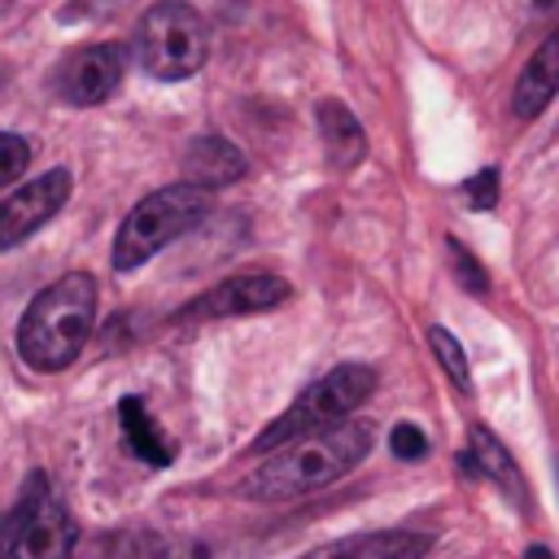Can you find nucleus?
Masks as SVG:
<instances>
[{
  "label": "nucleus",
  "instance_id": "19",
  "mask_svg": "<svg viewBox=\"0 0 559 559\" xmlns=\"http://www.w3.org/2000/svg\"><path fill=\"white\" fill-rule=\"evenodd\" d=\"M450 258H454V275H459L463 288H472V293H489V275L480 271V262H476L459 240H450Z\"/></svg>",
  "mask_w": 559,
  "mask_h": 559
},
{
  "label": "nucleus",
  "instance_id": "9",
  "mask_svg": "<svg viewBox=\"0 0 559 559\" xmlns=\"http://www.w3.org/2000/svg\"><path fill=\"white\" fill-rule=\"evenodd\" d=\"M70 201V170H44L39 179L22 183L17 192L0 197V249L22 245L31 231H39L61 205Z\"/></svg>",
  "mask_w": 559,
  "mask_h": 559
},
{
  "label": "nucleus",
  "instance_id": "15",
  "mask_svg": "<svg viewBox=\"0 0 559 559\" xmlns=\"http://www.w3.org/2000/svg\"><path fill=\"white\" fill-rule=\"evenodd\" d=\"M118 424H122L127 445H131L144 463L166 467V463L175 459V445L162 437V428L153 424V415H148V406H144L140 397H122V406H118Z\"/></svg>",
  "mask_w": 559,
  "mask_h": 559
},
{
  "label": "nucleus",
  "instance_id": "8",
  "mask_svg": "<svg viewBox=\"0 0 559 559\" xmlns=\"http://www.w3.org/2000/svg\"><path fill=\"white\" fill-rule=\"evenodd\" d=\"M122 70H127V57L118 44H87L57 61L52 87L66 105H100L118 92Z\"/></svg>",
  "mask_w": 559,
  "mask_h": 559
},
{
  "label": "nucleus",
  "instance_id": "21",
  "mask_svg": "<svg viewBox=\"0 0 559 559\" xmlns=\"http://www.w3.org/2000/svg\"><path fill=\"white\" fill-rule=\"evenodd\" d=\"M389 450H393L397 459H424V454H428V437H424L415 424H397V428L389 432Z\"/></svg>",
  "mask_w": 559,
  "mask_h": 559
},
{
  "label": "nucleus",
  "instance_id": "3",
  "mask_svg": "<svg viewBox=\"0 0 559 559\" xmlns=\"http://www.w3.org/2000/svg\"><path fill=\"white\" fill-rule=\"evenodd\" d=\"M210 214V188L201 183H170L148 192L118 227L114 236V271H135L144 266L157 249H166L170 240L188 236L201 218Z\"/></svg>",
  "mask_w": 559,
  "mask_h": 559
},
{
  "label": "nucleus",
  "instance_id": "14",
  "mask_svg": "<svg viewBox=\"0 0 559 559\" xmlns=\"http://www.w3.org/2000/svg\"><path fill=\"white\" fill-rule=\"evenodd\" d=\"M463 467L489 476V480H493L502 493H511L520 507L528 502V489H524V480H520V472H515V459L507 454V445H502L489 428H472V454H463Z\"/></svg>",
  "mask_w": 559,
  "mask_h": 559
},
{
  "label": "nucleus",
  "instance_id": "11",
  "mask_svg": "<svg viewBox=\"0 0 559 559\" xmlns=\"http://www.w3.org/2000/svg\"><path fill=\"white\" fill-rule=\"evenodd\" d=\"M559 92V26L537 44V52L524 61L520 79H515V92H511V114L515 118H537Z\"/></svg>",
  "mask_w": 559,
  "mask_h": 559
},
{
  "label": "nucleus",
  "instance_id": "23",
  "mask_svg": "<svg viewBox=\"0 0 559 559\" xmlns=\"http://www.w3.org/2000/svg\"><path fill=\"white\" fill-rule=\"evenodd\" d=\"M537 9H559V0H533Z\"/></svg>",
  "mask_w": 559,
  "mask_h": 559
},
{
  "label": "nucleus",
  "instance_id": "7",
  "mask_svg": "<svg viewBox=\"0 0 559 559\" xmlns=\"http://www.w3.org/2000/svg\"><path fill=\"white\" fill-rule=\"evenodd\" d=\"M293 297V284L280 280V275H266V271H253V275H231L223 284H214L210 293L192 297L175 323H201V319H231V314H258V310H275Z\"/></svg>",
  "mask_w": 559,
  "mask_h": 559
},
{
  "label": "nucleus",
  "instance_id": "16",
  "mask_svg": "<svg viewBox=\"0 0 559 559\" xmlns=\"http://www.w3.org/2000/svg\"><path fill=\"white\" fill-rule=\"evenodd\" d=\"M428 345H432L437 362L445 367V376L467 393V389H472V371H467V354H463V345H459L441 323H432V328H428Z\"/></svg>",
  "mask_w": 559,
  "mask_h": 559
},
{
  "label": "nucleus",
  "instance_id": "1",
  "mask_svg": "<svg viewBox=\"0 0 559 559\" xmlns=\"http://www.w3.org/2000/svg\"><path fill=\"white\" fill-rule=\"evenodd\" d=\"M371 441H376L371 419L328 424L319 432H306V437L275 445V454L266 463H258L240 489L253 502H288V498L328 489L332 480H341L345 472H354L371 454Z\"/></svg>",
  "mask_w": 559,
  "mask_h": 559
},
{
  "label": "nucleus",
  "instance_id": "22",
  "mask_svg": "<svg viewBox=\"0 0 559 559\" xmlns=\"http://www.w3.org/2000/svg\"><path fill=\"white\" fill-rule=\"evenodd\" d=\"M524 559H555V555H550V550H546V546H542V542H533V546H528V550H524Z\"/></svg>",
  "mask_w": 559,
  "mask_h": 559
},
{
  "label": "nucleus",
  "instance_id": "10",
  "mask_svg": "<svg viewBox=\"0 0 559 559\" xmlns=\"http://www.w3.org/2000/svg\"><path fill=\"white\" fill-rule=\"evenodd\" d=\"M428 550H432L428 533L384 528V533H358V537L328 542L319 550H306L301 559H424Z\"/></svg>",
  "mask_w": 559,
  "mask_h": 559
},
{
  "label": "nucleus",
  "instance_id": "5",
  "mask_svg": "<svg viewBox=\"0 0 559 559\" xmlns=\"http://www.w3.org/2000/svg\"><path fill=\"white\" fill-rule=\"evenodd\" d=\"M135 52L153 79H166V83L188 79L205 66V52H210L205 17L183 0H157L153 9H144L135 26Z\"/></svg>",
  "mask_w": 559,
  "mask_h": 559
},
{
  "label": "nucleus",
  "instance_id": "20",
  "mask_svg": "<svg viewBox=\"0 0 559 559\" xmlns=\"http://www.w3.org/2000/svg\"><path fill=\"white\" fill-rule=\"evenodd\" d=\"M463 192H467V205L472 210H489L493 201H498V170H476L467 183H463Z\"/></svg>",
  "mask_w": 559,
  "mask_h": 559
},
{
  "label": "nucleus",
  "instance_id": "12",
  "mask_svg": "<svg viewBox=\"0 0 559 559\" xmlns=\"http://www.w3.org/2000/svg\"><path fill=\"white\" fill-rule=\"evenodd\" d=\"M245 175V153L223 135H197L183 153V179L201 188H223Z\"/></svg>",
  "mask_w": 559,
  "mask_h": 559
},
{
  "label": "nucleus",
  "instance_id": "2",
  "mask_svg": "<svg viewBox=\"0 0 559 559\" xmlns=\"http://www.w3.org/2000/svg\"><path fill=\"white\" fill-rule=\"evenodd\" d=\"M96 323V280L87 271H70L52 280L17 319V354L35 371H66Z\"/></svg>",
  "mask_w": 559,
  "mask_h": 559
},
{
  "label": "nucleus",
  "instance_id": "4",
  "mask_svg": "<svg viewBox=\"0 0 559 559\" xmlns=\"http://www.w3.org/2000/svg\"><path fill=\"white\" fill-rule=\"evenodd\" d=\"M376 393V371L362 367V362H341L332 367L323 380H314L280 419H271L258 437H253V454H266L293 437H306V432H319L328 424H341L349 419L367 397Z\"/></svg>",
  "mask_w": 559,
  "mask_h": 559
},
{
  "label": "nucleus",
  "instance_id": "6",
  "mask_svg": "<svg viewBox=\"0 0 559 559\" xmlns=\"http://www.w3.org/2000/svg\"><path fill=\"white\" fill-rule=\"evenodd\" d=\"M74 520L61 498L48 493V476L31 472L17 502L0 520V559H70Z\"/></svg>",
  "mask_w": 559,
  "mask_h": 559
},
{
  "label": "nucleus",
  "instance_id": "13",
  "mask_svg": "<svg viewBox=\"0 0 559 559\" xmlns=\"http://www.w3.org/2000/svg\"><path fill=\"white\" fill-rule=\"evenodd\" d=\"M314 122H319V135H323V148L336 166H354L362 162L367 153V135L358 127V118L341 105V100H319L314 105Z\"/></svg>",
  "mask_w": 559,
  "mask_h": 559
},
{
  "label": "nucleus",
  "instance_id": "17",
  "mask_svg": "<svg viewBox=\"0 0 559 559\" xmlns=\"http://www.w3.org/2000/svg\"><path fill=\"white\" fill-rule=\"evenodd\" d=\"M157 559H249L245 550H236L231 542H210V537H192V542H170L157 550Z\"/></svg>",
  "mask_w": 559,
  "mask_h": 559
},
{
  "label": "nucleus",
  "instance_id": "18",
  "mask_svg": "<svg viewBox=\"0 0 559 559\" xmlns=\"http://www.w3.org/2000/svg\"><path fill=\"white\" fill-rule=\"evenodd\" d=\"M26 166H31V144L13 131H0V188L13 183Z\"/></svg>",
  "mask_w": 559,
  "mask_h": 559
}]
</instances>
